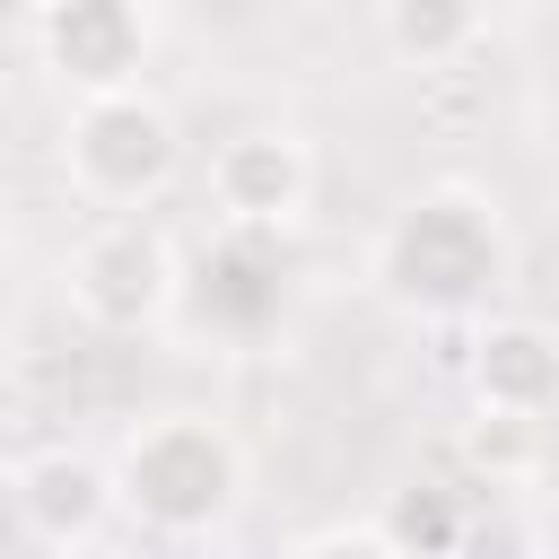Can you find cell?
Wrapping results in <instances>:
<instances>
[{"mask_svg":"<svg viewBox=\"0 0 559 559\" xmlns=\"http://www.w3.org/2000/svg\"><path fill=\"white\" fill-rule=\"evenodd\" d=\"M507 271H515V245H507V218L480 183L411 192L376 227V253H367L376 297H393L402 314H480L507 288Z\"/></svg>","mask_w":559,"mask_h":559,"instance_id":"cell-1","label":"cell"},{"mask_svg":"<svg viewBox=\"0 0 559 559\" xmlns=\"http://www.w3.org/2000/svg\"><path fill=\"white\" fill-rule=\"evenodd\" d=\"M114 498H122V515H140L166 542L218 533L245 498V445L210 411H148L114 445Z\"/></svg>","mask_w":559,"mask_h":559,"instance_id":"cell-2","label":"cell"},{"mask_svg":"<svg viewBox=\"0 0 559 559\" xmlns=\"http://www.w3.org/2000/svg\"><path fill=\"white\" fill-rule=\"evenodd\" d=\"M61 166H70V192H79V201H96L105 218H131L140 201H157V192L183 175V122H175L148 87L87 96V105H70Z\"/></svg>","mask_w":559,"mask_h":559,"instance_id":"cell-3","label":"cell"},{"mask_svg":"<svg viewBox=\"0 0 559 559\" xmlns=\"http://www.w3.org/2000/svg\"><path fill=\"white\" fill-rule=\"evenodd\" d=\"M61 280H70V306H79L96 332H148V323L175 306V288H183L166 227L140 218V210H131V218H96V227L70 245Z\"/></svg>","mask_w":559,"mask_h":559,"instance_id":"cell-4","label":"cell"},{"mask_svg":"<svg viewBox=\"0 0 559 559\" xmlns=\"http://www.w3.org/2000/svg\"><path fill=\"white\" fill-rule=\"evenodd\" d=\"M210 201L236 236H288L314 201V148L288 122H253L236 140H218L210 157Z\"/></svg>","mask_w":559,"mask_h":559,"instance_id":"cell-5","label":"cell"},{"mask_svg":"<svg viewBox=\"0 0 559 559\" xmlns=\"http://www.w3.org/2000/svg\"><path fill=\"white\" fill-rule=\"evenodd\" d=\"M35 52L79 105L122 96L148 70V9L140 0H44L35 9Z\"/></svg>","mask_w":559,"mask_h":559,"instance_id":"cell-6","label":"cell"},{"mask_svg":"<svg viewBox=\"0 0 559 559\" xmlns=\"http://www.w3.org/2000/svg\"><path fill=\"white\" fill-rule=\"evenodd\" d=\"M9 498H17V515H26V533L52 550V542H96L105 524H114V463H96V454H70V445H44V454H26L17 463V480H9Z\"/></svg>","mask_w":559,"mask_h":559,"instance_id":"cell-7","label":"cell"},{"mask_svg":"<svg viewBox=\"0 0 559 559\" xmlns=\"http://www.w3.org/2000/svg\"><path fill=\"white\" fill-rule=\"evenodd\" d=\"M472 393H480V411L542 419L559 402V332L533 314H489L472 332Z\"/></svg>","mask_w":559,"mask_h":559,"instance_id":"cell-8","label":"cell"},{"mask_svg":"<svg viewBox=\"0 0 559 559\" xmlns=\"http://www.w3.org/2000/svg\"><path fill=\"white\" fill-rule=\"evenodd\" d=\"M384 52L411 70H445L480 44V0H376Z\"/></svg>","mask_w":559,"mask_h":559,"instance_id":"cell-9","label":"cell"},{"mask_svg":"<svg viewBox=\"0 0 559 559\" xmlns=\"http://www.w3.org/2000/svg\"><path fill=\"white\" fill-rule=\"evenodd\" d=\"M384 542L402 550V559H454L463 550V507H454V489H437V480H411V489H393L384 498Z\"/></svg>","mask_w":559,"mask_h":559,"instance_id":"cell-10","label":"cell"},{"mask_svg":"<svg viewBox=\"0 0 559 559\" xmlns=\"http://www.w3.org/2000/svg\"><path fill=\"white\" fill-rule=\"evenodd\" d=\"M463 454H472L489 480H524V472L542 463V419H524V411H480L472 437H463Z\"/></svg>","mask_w":559,"mask_h":559,"instance_id":"cell-11","label":"cell"},{"mask_svg":"<svg viewBox=\"0 0 559 559\" xmlns=\"http://www.w3.org/2000/svg\"><path fill=\"white\" fill-rule=\"evenodd\" d=\"M454 559H533V524H524L515 507H498V515H472Z\"/></svg>","mask_w":559,"mask_h":559,"instance_id":"cell-12","label":"cell"},{"mask_svg":"<svg viewBox=\"0 0 559 559\" xmlns=\"http://www.w3.org/2000/svg\"><path fill=\"white\" fill-rule=\"evenodd\" d=\"M288 559H402V550L384 542V524H323V533H306Z\"/></svg>","mask_w":559,"mask_h":559,"instance_id":"cell-13","label":"cell"},{"mask_svg":"<svg viewBox=\"0 0 559 559\" xmlns=\"http://www.w3.org/2000/svg\"><path fill=\"white\" fill-rule=\"evenodd\" d=\"M44 559H131V550H122V542H105V533H96V542H52V550H44Z\"/></svg>","mask_w":559,"mask_h":559,"instance_id":"cell-14","label":"cell"},{"mask_svg":"<svg viewBox=\"0 0 559 559\" xmlns=\"http://www.w3.org/2000/svg\"><path fill=\"white\" fill-rule=\"evenodd\" d=\"M9 480H17V472H9V463H0V489H9Z\"/></svg>","mask_w":559,"mask_h":559,"instance_id":"cell-15","label":"cell"}]
</instances>
